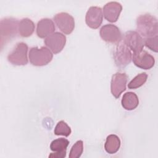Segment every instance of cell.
<instances>
[{"mask_svg": "<svg viewBox=\"0 0 158 158\" xmlns=\"http://www.w3.org/2000/svg\"><path fill=\"white\" fill-rule=\"evenodd\" d=\"M136 28L138 31L145 37L157 35V20L154 15L149 14L140 15L136 19Z\"/></svg>", "mask_w": 158, "mask_h": 158, "instance_id": "obj_1", "label": "cell"}, {"mask_svg": "<svg viewBox=\"0 0 158 158\" xmlns=\"http://www.w3.org/2000/svg\"><path fill=\"white\" fill-rule=\"evenodd\" d=\"M19 21L12 17L2 19L0 22L1 48L16 36L18 31Z\"/></svg>", "mask_w": 158, "mask_h": 158, "instance_id": "obj_2", "label": "cell"}, {"mask_svg": "<svg viewBox=\"0 0 158 158\" xmlns=\"http://www.w3.org/2000/svg\"><path fill=\"white\" fill-rule=\"evenodd\" d=\"M30 62L35 66H43L48 64L52 59L53 54L45 46L33 47L30 49L28 54Z\"/></svg>", "mask_w": 158, "mask_h": 158, "instance_id": "obj_3", "label": "cell"}, {"mask_svg": "<svg viewBox=\"0 0 158 158\" xmlns=\"http://www.w3.org/2000/svg\"><path fill=\"white\" fill-rule=\"evenodd\" d=\"M28 46L23 42L18 43L8 54L7 60L15 65H24L28 63Z\"/></svg>", "mask_w": 158, "mask_h": 158, "instance_id": "obj_4", "label": "cell"}, {"mask_svg": "<svg viewBox=\"0 0 158 158\" xmlns=\"http://www.w3.org/2000/svg\"><path fill=\"white\" fill-rule=\"evenodd\" d=\"M100 36L107 43L118 44L122 40V35L120 29L112 24H106L100 30Z\"/></svg>", "mask_w": 158, "mask_h": 158, "instance_id": "obj_5", "label": "cell"}, {"mask_svg": "<svg viewBox=\"0 0 158 158\" xmlns=\"http://www.w3.org/2000/svg\"><path fill=\"white\" fill-rule=\"evenodd\" d=\"M132 54L130 49L123 43L117 44L114 54V59L116 65L119 68L127 66L131 60Z\"/></svg>", "mask_w": 158, "mask_h": 158, "instance_id": "obj_6", "label": "cell"}, {"mask_svg": "<svg viewBox=\"0 0 158 158\" xmlns=\"http://www.w3.org/2000/svg\"><path fill=\"white\" fill-rule=\"evenodd\" d=\"M54 20L58 28L64 34H70L75 28L73 17L67 12H60L55 15Z\"/></svg>", "mask_w": 158, "mask_h": 158, "instance_id": "obj_7", "label": "cell"}, {"mask_svg": "<svg viewBox=\"0 0 158 158\" xmlns=\"http://www.w3.org/2000/svg\"><path fill=\"white\" fill-rule=\"evenodd\" d=\"M44 42L53 53L57 54L61 52L64 48L66 43V37L60 32H55L46 37Z\"/></svg>", "mask_w": 158, "mask_h": 158, "instance_id": "obj_8", "label": "cell"}, {"mask_svg": "<svg viewBox=\"0 0 158 158\" xmlns=\"http://www.w3.org/2000/svg\"><path fill=\"white\" fill-rule=\"evenodd\" d=\"M123 43L133 52H138L143 50L144 41L141 36L135 31H128L123 36Z\"/></svg>", "mask_w": 158, "mask_h": 158, "instance_id": "obj_9", "label": "cell"}, {"mask_svg": "<svg viewBox=\"0 0 158 158\" xmlns=\"http://www.w3.org/2000/svg\"><path fill=\"white\" fill-rule=\"evenodd\" d=\"M127 78V75L125 73L117 72L112 75L110 83V91L112 94L115 98H118L121 94L125 91Z\"/></svg>", "mask_w": 158, "mask_h": 158, "instance_id": "obj_10", "label": "cell"}, {"mask_svg": "<svg viewBox=\"0 0 158 158\" xmlns=\"http://www.w3.org/2000/svg\"><path fill=\"white\" fill-rule=\"evenodd\" d=\"M131 59L136 67L145 70L151 69L155 64L154 57L144 50L138 52H133Z\"/></svg>", "mask_w": 158, "mask_h": 158, "instance_id": "obj_11", "label": "cell"}, {"mask_svg": "<svg viewBox=\"0 0 158 158\" xmlns=\"http://www.w3.org/2000/svg\"><path fill=\"white\" fill-rule=\"evenodd\" d=\"M103 14L101 7L97 6L90 7L85 17L86 25L91 28H98L102 22Z\"/></svg>", "mask_w": 158, "mask_h": 158, "instance_id": "obj_12", "label": "cell"}, {"mask_svg": "<svg viewBox=\"0 0 158 158\" xmlns=\"http://www.w3.org/2000/svg\"><path fill=\"white\" fill-rule=\"evenodd\" d=\"M122 10V5L118 2H109L106 4L103 7V15L110 22L117 21Z\"/></svg>", "mask_w": 158, "mask_h": 158, "instance_id": "obj_13", "label": "cell"}, {"mask_svg": "<svg viewBox=\"0 0 158 158\" xmlns=\"http://www.w3.org/2000/svg\"><path fill=\"white\" fill-rule=\"evenodd\" d=\"M69 144L68 139L60 138L53 140L50 144V149L54 152L51 153L49 157L64 158L66 156L67 148Z\"/></svg>", "mask_w": 158, "mask_h": 158, "instance_id": "obj_14", "label": "cell"}, {"mask_svg": "<svg viewBox=\"0 0 158 158\" xmlns=\"http://www.w3.org/2000/svg\"><path fill=\"white\" fill-rule=\"evenodd\" d=\"M55 29L54 23L51 19L48 18L42 19L38 22L36 34L39 38H44L52 34Z\"/></svg>", "mask_w": 158, "mask_h": 158, "instance_id": "obj_15", "label": "cell"}, {"mask_svg": "<svg viewBox=\"0 0 158 158\" xmlns=\"http://www.w3.org/2000/svg\"><path fill=\"white\" fill-rule=\"evenodd\" d=\"M121 104L125 110H132L136 109L138 106L139 99L135 93L127 92L123 94Z\"/></svg>", "mask_w": 158, "mask_h": 158, "instance_id": "obj_16", "label": "cell"}, {"mask_svg": "<svg viewBox=\"0 0 158 158\" xmlns=\"http://www.w3.org/2000/svg\"><path fill=\"white\" fill-rule=\"evenodd\" d=\"M35 27V24L31 20L25 18L22 19L19 23L18 32L22 37H29L33 34Z\"/></svg>", "mask_w": 158, "mask_h": 158, "instance_id": "obj_17", "label": "cell"}, {"mask_svg": "<svg viewBox=\"0 0 158 158\" xmlns=\"http://www.w3.org/2000/svg\"><path fill=\"white\" fill-rule=\"evenodd\" d=\"M120 143V139L117 135H110L106 138L104 144V149L106 151L110 154H115L119 150Z\"/></svg>", "mask_w": 158, "mask_h": 158, "instance_id": "obj_18", "label": "cell"}, {"mask_svg": "<svg viewBox=\"0 0 158 158\" xmlns=\"http://www.w3.org/2000/svg\"><path fill=\"white\" fill-rule=\"evenodd\" d=\"M148 78V75L143 72L137 75L133 78L128 84V88L129 89H136L143 86L146 81Z\"/></svg>", "mask_w": 158, "mask_h": 158, "instance_id": "obj_19", "label": "cell"}, {"mask_svg": "<svg viewBox=\"0 0 158 158\" xmlns=\"http://www.w3.org/2000/svg\"><path fill=\"white\" fill-rule=\"evenodd\" d=\"M54 132L56 135H62L67 137L71 134L72 130L70 127L67 124L66 122L61 120L57 123Z\"/></svg>", "mask_w": 158, "mask_h": 158, "instance_id": "obj_20", "label": "cell"}, {"mask_svg": "<svg viewBox=\"0 0 158 158\" xmlns=\"http://www.w3.org/2000/svg\"><path fill=\"white\" fill-rule=\"evenodd\" d=\"M83 151V142L81 140L77 141L72 147L69 157L70 158H78L80 157Z\"/></svg>", "mask_w": 158, "mask_h": 158, "instance_id": "obj_21", "label": "cell"}, {"mask_svg": "<svg viewBox=\"0 0 158 158\" xmlns=\"http://www.w3.org/2000/svg\"><path fill=\"white\" fill-rule=\"evenodd\" d=\"M144 44L150 50L157 52L158 51V36L146 37L143 40Z\"/></svg>", "mask_w": 158, "mask_h": 158, "instance_id": "obj_22", "label": "cell"}]
</instances>
